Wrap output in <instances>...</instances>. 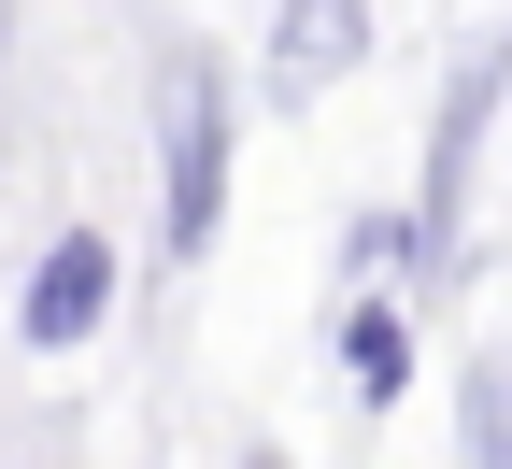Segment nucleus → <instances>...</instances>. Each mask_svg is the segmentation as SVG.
I'll return each instance as SVG.
<instances>
[{
  "instance_id": "1",
  "label": "nucleus",
  "mask_w": 512,
  "mask_h": 469,
  "mask_svg": "<svg viewBox=\"0 0 512 469\" xmlns=\"http://www.w3.org/2000/svg\"><path fill=\"white\" fill-rule=\"evenodd\" d=\"M214 214H228V86L185 57V72H171V128H157V242L200 256Z\"/></svg>"
},
{
  "instance_id": "3",
  "label": "nucleus",
  "mask_w": 512,
  "mask_h": 469,
  "mask_svg": "<svg viewBox=\"0 0 512 469\" xmlns=\"http://www.w3.org/2000/svg\"><path fill=\"white\" fill-rule=\"evenodd\" d=\"M512 86V43H484L456 86H441V143H427V199H413V242H456V185H470V143H484V114Z\"/></svg>"
},
{
  "instance_id": "4",
  "label": "nucleus",
  "mask_w": 512,
  "mask_h": 469,
  "mask_svg": "<svg viewBox=\"0 0 512 469\" xmlns=\"http://www.w3.org/2000/svg\"><path fill=\"white\" fill-rule=\"evenodd\" d=\"M370 43V0H285L271 15V100H328Z\"/></svg>"
},
{
  "instance_id": "6",
  "label": "nucleus",
  "mask_w": 512,
  "mask_h": 469,
  "mask_svg": "<svg viewBox=\"0 0 512 469\" xmlns=\"http://www.w3.org/2000/svg\"><path fill=\"white\" fill-rule=\"evenodd\" d=\"M470 469H512V356L470 370Z\"/></svg>"
},
{
  "instance_id": "2",
  "label": "nucleus",
  "mask_w": 512,
  "mask_h": 469,
  "mask_svg": "<svg viewBox=\"0 0 512 469\" xmlns=\"http://www.w3.org/2000/svg\"><path fill=\"white\" fill-rule=\"evenodd\" d=\"M100 313H114V242H100V228H57V242H43V271H29V299H15L29 356H72Z\"/></svg>"
},
{
  "instance_id": "5",
  "label": "nucleus",
  "mask_w": 512,
  "mask_h": 469,
  "mask_svg": "<svg viewBox=\"0 0 512 469\" xmlns=\"http://www.w3.org/2000/svg\"><path fill=\"white\" fill-rule=\"evenodd\" d=\"M342 384H356V413H384V398L413 384V327L384 313V299H356V313H342Z\"/></svg>"
}]
</instances>
